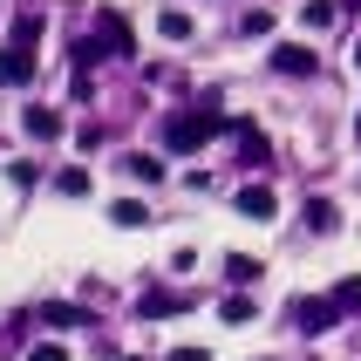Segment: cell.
Returning <instances> with one entry per match:
<instances>
[{"label": "cell", "instance_id": "1", "mask_svg": "<svg viewBox=\"0 0 361 361\" xmlns=\"http://www.w3.org/2000/svg\"><path fill=\"white\" fill-rule=\"evenodd\" d=\"M219 130H252V123L219 116V109H184V116H171V123H164V143H171V150H198V143H212Z\"/></svg>", "mask_w": 361, "mask_h": 361}, {"label": "cell", "instance_id": "2", "mask_svg": "<svg viewBox=\"0 0 361 361\" xmlns=\"http://www.w3.org/2000/svg\"><path fill=\"white\" fill-rule=\"evenodd\" d=\"M293 321H300V334H327V327L341 321V300H334V293H327V300H293Z\"/></svg>", "mask_w": 361, "mask_h": 361}, {"label": "cell", "instance_id": "3", "mask_svg": "<svg viewBox=\"0 0 361 361\" xmlns=\"http://www.w3.org/2000/svg\"><path fill=\"white\" fill-rule=\"evenodd\" d=\"M96 41L109 48V55H137V35H130V20H123L116 7H102V14H96Z\"/></svg>", "mask_w": 361, "mask_h": 361}, {"label": "cell", "instance_id": "4", "mask_svg": "<svg viewBox=\"0 0 361 361\" xmlns=\"http://www.w3.org/2000/svg\"><path fill=\"white\" fill-rule=\"evenodd\" d=\"M35 82V55L27 48H0V89H27Z\"/></svg>", "mask_w": 361, "mask_h": 361}, {"label": "cell", "instance_id": "5", "mask_svg": "<svg viewBox=\"0 0 361 361\" xmlns=\"http://www.w3.org/2000/svg\"><path fill=\"white\" fill-rule=\"evenodd\" d=\"M239 212H245V219H273V212H280L273 184H245V191H239Z\"/></svg>", "mask_w": 361, "mask_h": 361}, {"label": "cell", "instance_id": "6", "mask_svg": "<svg viewBox=\"0 0 361 361\" xmlns=\"http://www.w3.org/2000/svg\"><path fill=\"white\" fill-rule=\"evenodd\" d=\"M273 68H280V75H314V55H307L300 41H280V48H273Z\"/></svg>", "mask_w": 361, "mask_h": 361}, {"label": "cell", "instance_id": "7", "mask_svg": "<svg viewBox=\"0 0 361 361\" xmlns=\"http://www.w3.org/2000/svg\"><path fill=\"white\" fill-rule=\"evenodd\" d=\"M184 307H191L184 293H143L137 314H143V321H171V314H184Z\"/></svg>", "mask_w": 361, "mask_h": 361}, {"label": "cell", "instance_id": "8", "mask_svg": "<svg viewBox=\"0 0 361 361\" xmlns=\"http://www.w3.org/2000/svg\"><path fill=\"white\" fill-rule=\"evenodd\" d=\"M20 130H27L35 143H55V137H61V116H55V109H27V116H20Z\"/></svg>", "mask_w": 361, "mask_h": 361}, {"label": "cell", "instance_id": "9", "mask_svg": "<svg viewBox=\"0 0 361 361\" xmlns=\"http://www.w3.org/2000/svg\"><path fill=\"white\" fill-rule=\"evenodd\" d=\"M35 321H48V327H96L82 307H61V300H48V307H35Z\"/></svg>", "mask_w": 361, "mask_h": 361}, {"label": "cell", "instance_id": "10", "mask_svg": "<svg viewBox=\"0 0 361 361\" xmlns=\"http://www.w3.org/2000/svg\"><path fill=\"white\" fill-rule=\"evenodd\" d=\"M259 273H266V266H259V259H245V252H232V259H225V280H232V286H252Z\"/></svg>", "mask_w": 361, "mask_h": 361}, {"label": "cell", "instance_id": "11", "mask_svg": "<svg viewBox=\"0 0 361 361\" xmlns=\"http://www.w3.org/2000/svg\"><path fill=\"white\" fill-rule=\"evenodd\" d=\"M157 35L164 41H184V35H191V14H184V7H164V14H157Z\"/></svg>", "mask_w": 361, "mask_h": 361}, {"label": "cell", "instance_id": "12", "mask_svg": "<svg viewBox=\"0 0 361 361\" xmlns=\"http://www.w3.org/2000/svg\"><path fill=\"white\" fill-rule=\"evenodd\" d=\"M35 41H41V14H14V41L7 48H27L35 55Z\"/></svg>", "mask_w": 361, "mask_h": 361}, {"label": "cell", "instance_id": "13", "mask_svg": "<svg viewBox=\"0 0 361 361\" xmlns=\"http://www.w3.org/2000/svg\"><path fill=\"white\" fill-rule=\"evenodd\" d=\"M109 219H116V225H130V232H137V225H150V212H143L137 198H116V204H109Z\"/></svg>", "mask_w": 361, "mask_h": 361}, {"label": "cell", "instance_id": "14", "mask_svg": "<svg viewBox=\"0 0 361 361\" xmlns=\"http://www.w3.org/2000/svg\"><path fill=\"white\" fill-rule=\"evenodd\" d=\"M307 225H314V232H334V225H341V212H334L327 198H314V204H307Z\"/></svg>", "mask_w": 361, "mask_h": 361}, {"label": "cell", "instance_id": "15", "mask_svg": "<svg viewBox=\"0 0 361 361\" xmlns=\"http://www.w3.org/2000/svg\"><path fill=\"white\" fill-rule=\"evenodd\" d=\"M123 171H130V178H143V184H157V178H164V164H157V157H123Z\"/></svg>", "mask_w": 361, "mask_h": 361}, {"label": "cell", "instance_id": "16", "mask_svg": "<svg viewBox=\"0 0 361 361\" xmlns=\"http://www.w3.org/2000/svg\"><path fill=\"white\" fill-rule=\"evenodd\" d=\"M300 20H307V27H327V20H334V0H307Z\"/></svg>", "mask_w": 361, "mask_h": 361}, {"label": "cell", "instance_id": "17", "mask_svg": "<svg viewBox=\"0 0 361 361\" xmlns=\"http://www.w3.org/2000/svg\"><path fill=\"white\" fill-rule=\"evenodd\" d=\"M55 191H61V198H82V191H89V171H61Z\"/></svg>", "mask_w": 361, "mask_h": 361}, {"label": "cell", "instance_id": "18", "mask_svg": "<svg viewBox=\"0 0 361 361\" xmlns=\"http://www.w3.org/2000/svg\"><path fill=\"white\" fill-rule=\"evenodd\" d=\"M334 300H341V314H348V307H361V280H341V286H334Z\"/></svg>", "mask_w": 361, "mask_h": 361}, {"label": "cell", "instance_id": "19", "mask_svg": "<svg viewBox=\"0 0 361 361\" xmlns=\"http://www.w3.org/2000/svg\"><path fill=\"white\" fill-rule=\"evenodd\" d=\"M27 361H68V348H55V341H41V348H27Z\"/></svg>", "mask_w": 361, "mask_h": 361}, {"label": "cell", "instance_id": "20", "mask_svg": "<svg viewBox=\"0 0 361 361\" xmlns=\"http://www.w3.org/2000/svg\"><path fill=\"white\" fill-rule=\"evenodd\" d=\"M171 361H204V348H171Z\"/></svg>", "mask_w": 361, "mask_h": 361}, {"label": "cell", "instance_id": "21", "mask_svg": "<svg viewBox=\"0 0 361 361\" xmlns=\"http://www.w3.org/2000/svg\"><path fill=\"white\" fill-rule=\"evenodd\" d=\"M355 68H361V41H355Z\"/></svg>", "mask_w": 361, "mask_h": 361}, {"label": "cell", "instance_id": "22", "mask_svg": "<svg viewBox=\"0 0 361 361\" xmlns=\"http://www.w3.org/2000/svg\"><path fill=\"white\" fill-rule=\"evenodd\" d=\"M348 7H361V0H348Z\"/></svg>", "mask_w": 361, "mask_h": 361}, {"label": "cell", "instance_id": "23", "mask_svg": "<svg viewBox=\"0 0 361 361\" xmlns=\"http://www.w3.org/2000/svg\"><path fill=\"white\" fill-rule=\"evenodd\" d=\"M355 130H361V116H355Z\"/></svg>", "mask_w": 361, "mask_h": 361}, {"label": "cell", "instance_id": "24", "mask_svg": "<svg viewBox=\"0 0 361 361\" xmlns=\"http://www.w3.org/2000/svg\"><path fill=\"white\" fill-rule=\"evenodd\" d=\"M130 361H137V355H130Z\"/></svg>", "mask_w": 361, "mask_h": 361}]
</instances>
